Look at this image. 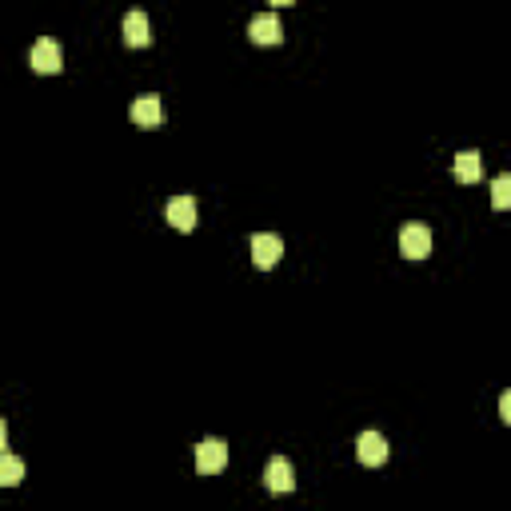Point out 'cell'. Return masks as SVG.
<instances>
[{"label":"cell","mask_w":511,"mask_h":511,"mask_svg":"<svg viewBox=\"0 0 511 511\" xmlns=\"http://www.w3.org/2000/svg\"><path fill=\"white\" fill-rule=\"evenodd\" d=\"M452 172L460 184H479V176H483V156H479V152H460Z\"/></svg>","instance_id":"8fae6325"},{"label":"cell","mask_w":511,"mask_h":511,"mask_svg":"<svg viewBox=\"0 0 511 511\" xmlns=\"http://www.w3.org/2000/svg\"><path fill=\"white\" fill-rule=\"evenodd\" d=\"M491 208L495 212H507L511 208V172H503L491 180Z\"/></svg>","instance_id":"7c38bea8"},{"label":"cell","mask_w":511,"mask_h":511,"mask_svg":"<svg viewBox=\"0 0 511 511\" xmlns=\"http://www.w3.org/2000/svg\"><path fill=\"white\" fill-rule=\"evenodd\" d=\"M248 248H252V263H256L260 271L276 268L279 256H284V240H279L276 232H256V236L248 240Z\"/></svg>","instance_id":"3957f363"},{"label":"cell","mask_w":511,"mask_h":511,"mask_svg":"<svg viewBox=\"0 0 511 511\" xmlns=\"http://www.w3.org/2000/svg\"><path fill=\"white\" fill-rule=\"evenodd\" d=\"M263 483H268V491H276V495L295 491V468L284 460V455H276V460L263 468Z\"/></svg>","instance_id":"9c48e42d"},{"label":"cell","mask_w":511,"mask_h":511,"mask_svg":"<svg viewBox=\"0 0 511 511\" xmlns=\"http://www.w3.org/2000/svg\"><path fill=\"white\" fill-rule=\"evenodd\" d=\"M224 463H228V444H224V439H200L196 444L200 476H216V471H224Z\"/></svg>","instance_id":"5b68a950"},{"label":"cell","mask_w":511,"mask_h":511,"mask_svg":"<svg viewBox=\"0 0 511 511\" xmlns=\"http://www.w3.org/2000/svg\"><path fill=\"white\" fill-rule=\"evenodd\" d=\"M399 252H404L407 260H428L431 256V228L428 224H420V220L404 224V228H399Z\"/></svg>","instance_id":"7a4b0ae2"},{"label":"cell","mask_w":511,"mask_h":511,"mask_svg":"<svg viewBox=\"0 0 511 511\" xmlns=\"http://www.w3.org/2000/svg\"><path fill=\"white\" fill-rule=\"evenodd\" d=\"M24 479V460H16V455H0V483L4 487H16Z\"/></svg>","instance_id":"4fadbf2b"},{"label":"cell","mask_w":511,"mask_h":511,"mask_svg":"<svg viewBox=\"0 0 511 511\" xmlns=\"http://www.w3.org/2000/svg\"><path fill=\"white\" fill-rule=\"evenodd\" d=\"M132 124L136 128H160V124H164V100L152 96V92L136 96V100H132Z\"/></svg>","instance_id":"8992f818"},{"label":"cell","mask_w":511,"mask_h":511,"mask_svg":"<svg viewBox=\"0 0 511 511\" xmlns=\"http://www.w3.org/2000/svg\"><path fill=\"white\" fill-rule=\"evenodd\" d=\"M499 420H503V423H507V428H511V388H507V391H503V396H499Z\"/></svg>","instance_id":"5bb4252c"},{"label":"cell","mask_w":511,"mask_h":511,"mask_svg":"<svg viewBox=\"0 0 511 511\" xmlns=\"http://www.w3.org/2000/svg\"><path fill=\"white\" fill-rule=\"evenodd\" d=\"M248 36H252V44H279V40H284L279 16H276V12L252 16V20H248Z\"/></svg>","instance_id":"ba28073f"},{"label":"cell","mask_w":511,"mask_h":511,"mask_svg":"<svg viewBox=\"0 0 511 511\" xmlns=\"http://www.w3.org/2000/svg\"><path fill=\"white\" fill-rule=\"evenodd\" d=\"M356 455H359V463H364V468H383V463H388V455H391V447H388V439H383L380 431H359Z\"/></svg>","instance_id":"277c9868"},{"label":"cell","mask_w":511,"mask_h":511,"mask_svg":"<svg viewBox=\"0 0 511 511\" xmlns=\"http://www.w3.org/2000/svg\"><path fill=\"white\" fill-rule=\"evenodd\" d=\"M120 32H124V44H128V48H148V40H152L148 16H144V12H124V20H120Z\"/></svg>","instance_id":"30bf717a"},{"label":"cell","mask_w":511,"mask_h":511,"mask_svg":"<svg viewBox=\"0 0 511 511\" xmlns=\"http://www.w3.org/2000/svg\"><path fill=\"white\" fill-rule=\"evenodd\" d=\"M164 216H168V224H172L176 232H192V228H196V220H200V208H196V200H192V196H172V200H168V208H164Z\"/></svg>","instance_id":"52a82bcc"},{"label":"cell","mask_w":511,"mask_h":511,"mask_svg":"<svg viewBox=\"0 0 511 511\" xmlns=\"http://www.w3.org/2000/svg\"><path fill=\"white\" fill-rule=\"evenodd\" d=\"M271 4H276V8H292L295 0H271Z\"/></svg>","instance_id":"9a60e30c"},{"label":"cell","mask_w":511,"mask_h":511,"mask_svg":"<svg viewBox=\"0 0 511 511\" xmlns=\"http://www.w3.org/2000/svg\"><path fill=\"white\" fill-rule=\"evenodd\" d=\"M28 64H32V72H40V76H56V72L64 68L60 44H56L52 36H40L36 44L28 48Z\"/></svg>","instance_id":"6da1fadb"}]
</instances>
